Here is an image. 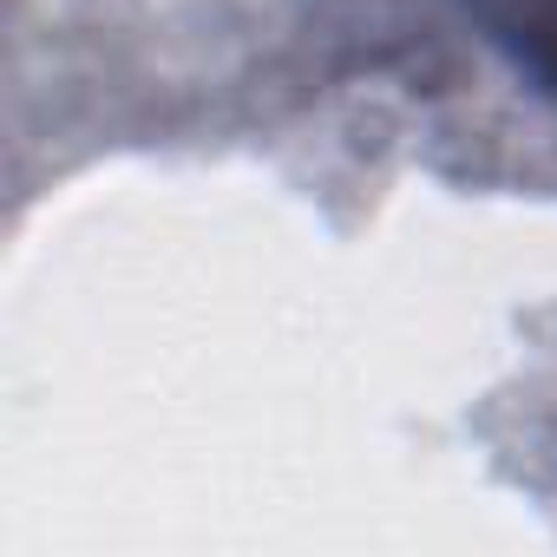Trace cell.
<instances>
[{
    "mask_svg": "<svg viewBox=\"0 0 557 557\" xmlns=\"http://www.w3.org/2000/svg\"><path fill=\"white\" fill-rule=\"evenodd\" d=\"M479 14V27L492 34V47L511 53V66L557 99V0H466Z\"/></svg>",
    "mask_w": 557,
    "mask_h": 557,
    "instance_id": "obj_1",
    "label": "cell"
}]
</instances>
